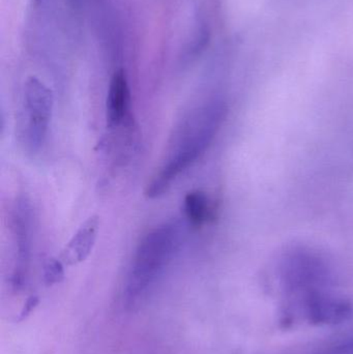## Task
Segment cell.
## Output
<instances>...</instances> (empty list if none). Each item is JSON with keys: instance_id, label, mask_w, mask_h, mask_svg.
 <instances>
[{"instance_id": "277c9868", "label": "cell", "mask_w": 353, "mask_h": 354, "mask_svg": "<svg viewBox=\"0 0 353 354\" xmlns=\"http://www.w3.org/2000/svg\"><path fill=\"white\" fill-rule=\"evenodd\" d=\"M54 97L51 89L37 77L27 79L24 86V116L20 137L28 153L41 151L47 139L53 112Z\"/></svg>"}, {"instance_id": "6da1fadb", "label": "cell", "mask_w": 353, "mask_h": 354, "mask_svg": "<svg viewBox=\"0 0 353 354\" xmlns=\"http://www.w3.org/2000/svg\"><path fill=\"white\" fill-rule=\"evenodd\" d=\"M285 313L312 326H339L353 317V306L333 290L327 266L310 254L288 259L281 268Z\"/></svg>"}, {"instance_id": "ba28073f", "label": "cell", "mask_w": 353, "mask_h": 354, "mask_svg": "<svg viewBox=\"0 0 353 354\" xmlns=\"http://www.w3.org/2000/svg\"><path fill=\"white\" fill-rule=\"evenodd\" d=\"M184 209L187 218L194 227L202 226L211 216L209 198L201 191H192L187 194Z\"/></svg>"}, {"instance_id": "7a4b0ae2", "label": "cell", "mask_w": 353, "mask_h": 354, "mask_svg": "<svg viewBox=\"0 0 353 354\" xmlns=\"http://www.w3.org/2000/svg\"><path fill=\"white\" fill-rule=\"evenodd\" d=\"M226 113L225 104L213 101L194 110L182 122L173 136L167 160L147 187V197L157 198L166 193L178 176L204 153L221 128Z\"/></svg>"}, {"instance_id": "3957f363", "label": "cell", "mask_w": 353, "mask_h": 354, "mask_svg": "<svg viewBox=\"0 0 353 354\" xmlns=\"http://www.w3.org/2000/svg\"><path fill=\"white\" fill-rule=\"evenodd\" d=\"M182 230L176 222L164 223L149 233L139 243L128 272L124 299L134 307L170 263L178 251Z\"/></svg>"}, {"instance_id": "8992f818", "label": "cell", "mask_w": 353, "mask_h": 354, "mask_svg": "<svg viewBox=\"0 0 353 354\" xmlns=\"http://www.w3.org/2000/svg\"><path fill=\"white\" fill-rule=\"evenodd\" d=\"M131 93L128 77L122 68L116 71L110 80L106 101V118L110 128L124 124L130 111Z\"/></svg>"}, {"instance_id": "9c48e42d", "label": "cell", "mask_w": 353, "mask_h": 354, "mask_svg": "<svg viewBox=\"0 0 353 354\" xmlns=\"http://www.w3.org/2000/svg\"><path fill=\"white\" fill-rule=\"evenodd\" d=\"M289 354H353V335L323 341Z\"/></svg>"}, {"instance_id": "8fae6325", "label": "cell", "mask_w": 353, "mask_h": 354, "mask_svg": "<svg viewBox=\"0 0 353 354\" xmlns=\"http://www.w3.org/2000/svg\"><path fill=\"white\" fill-rule=\"evenodd\" d=\"M35 1H41V0H35Z\"/></svg>"}, {"instance_id": "52a82bcc", "label": "cell", "mask_w": 353, "mask_h": 354, "mask_svg": "<svg viewBox=\"0 0 353 354\" xmlns=\"http://www.w3.org/2000/svg\"><path fill=\"white\" fill-rule=\"evenodd\" d=\"M99 216H89L78 229L74 236L66 243L60 255V259L68 266L84 261L95 247L99 231Z\"/></svg>"}, {"instance_id": "30bf717a", "label": "cell", "mask_w": 353, "mask_h": 354, "mask_svg": "<svg viewBox=\"0 0 353 354\" xmlns=\"http://www.w3.org/2000/svg\"><path fill=\"white\" fill-rule=\"evenodd\" d=\"M64 264L60 259H49L45 266V281L47 284H55L64 279Z\"/></svg>"}, {"instance_id": "5b68a950", "label": "cell", "mask_w": 353, "mask_h": 354, "mask_svg": "<svg viewBox=\"0 0 353 354\" xmlns=\"http://www.w3.org/2000/svg\"><path fill=\"white\" fill-rule=\"evenodd\" d=\"M33 216L30 201L26 197H19L12 212V230H14L16 258H15L12 284L21 289L26 283L30 264L32 248Z\"/></svg>"}]
</instances>
